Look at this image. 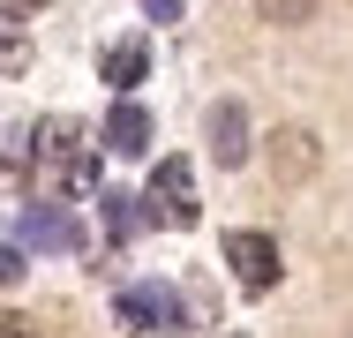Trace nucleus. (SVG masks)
I'll use <instances>...</instances> for the list:
<instances>
[{"mask_svg": "<svg viewBox=\"0 0 353 338\" xmlns=\"http://www.w3.org/2000/svg\"><path fill=\"white\" fill-rule=\"evenodd\" d=\"M113 324L136 331V338H165V331H188V301L165 278H143V286H121L113 293Z\"/></svg>", "mask_w": 353, "mask_h": 338, "instance_id": "nucleus-2", "label": "nucleus"}, {"mask_svg": "<svg viewBox=\"0 0 353 338\" xmlns=\"http://www.w3.org/2000/svg\"><path fill=\"white\" fill-rule=\"evenodd\" d=\"M98 158H105V143L75 113H53V121L30 128V173L53 181V203L61 196H98Z\"/></svg>", "mask_w": 353, "mask_h": 338, "instance_id": "nucleus-1", "label": "nucleus"}, {"mask_svg": "<svg viewBox=\"0 0 353 338\" xmlns=\"http://www.w3.org/2000/svg\"><path fill=\"white\" fill-rule=\"evenodd\" d=\"M143 15H150V23H173V15H181V0H143Z\"/></svg>", "mask_w": 353, "mask_h": 338, "instance_id": "nucleus-15", "label": "nucleus"}, {"mask_svg": "<svg viewBox=\"0 0 353 338\" xmlns=\"http://www.w3.org/2000/svg\"><path fill=\"white\" fill-rule=\"evenodd\" d=\"M98 210H105V241H113V248H128L143 226H150L143 196H121V188H113V196H98Z\"/></svg>", "mask_w": 353, "mask_h": 338, "instance_id": "nucleus-9", "label": "nucleus"}, {"mask_svg": "<svg viewBox=\"0 0 353 338\" xmlns=\"http://www.w3.org/2000/svg\"><path fill=\"white\" fill-rule=\"evenodd\" d=\"M308 8H316V0H263V15H271V23H301Z\"/></svg>", "mask_w": 353, "mask_h": 338, "instance_id": "nucleus-13", "label": "nucleus"}, {"mask_svg": "<svg viewBox=\"0 0 353 338\" xmlns=\"http://www.w3.org/2000/svg\"><path fill=\"white\" fill-rule=\"evenodd\" d=\"M143 75H150V46H143V38H121V46L105 53V90H113V98H136Z\"/></svg>", "mask_w": 353, "mask_h": 338, "instance_id": "nucleus-8", "label": "nucleus"}, {"mask_svg": "<svg viewBox=\"0 0 353 338\" xmlns=\"http://www.w3.org/2000/svg\"><path fill=\"white\" fill-rule=\"evenodd\" d=\"M23 278V248H0V286H15Z\"/></svg>", "mask_w": 353, "mask_h": 338, "instance_id": "nucleus-14", "label": "nucleus"}, {"mask_svg": "<svg viewBox=\"0 0 353 338\" xmlns=\"http://www.w3.org/2000/svg\"><path fill=\"white\" fill-rule=\"evenodd\" d=\"M225 264L241 278V293H271L279 286V241L271 233H225Z\"/></svg>", "mask_w": 353, "mask_h": 338, "instance_id": "nucleus-4", "label": "nucleus"}, {"mask_svg": "<svg viewBox=\"0 0 353 338\" xmlns=\"http://www.w3.org/2000/svg\"><path fill=\"white\" fill-rule=\"evenodd\" d=\"M308 166H316V150H308V135H293V128H285V135H279V173L293 181V173H308Z\"/></svg>", "mask_w": 353, "mask_h": 338, "instance_id": "nucleus-11", "label": "nucleus"}, {"mask_svg": "<svg viewBox=\"0 0 353 338\" xmlns=\"http://www.w3.org/2000/svg\"><path fill=\"white\" fill-rule=\"evenodd\" d=\"M211 158L225 166V173L248 158V113H241L233 98H225V106H211Z\"/></svg>", "mask_w": 353, "mask_h": 338, "instance_id": "nucleus-7", "label": "nucleus"}, {"mask_svg": "<svg viewBox=\"0 0 353 338\" xmlns=\"http://www.w3.org/2000/svg\"><path fill=\"white\" fill-rule=\"evenodd\" d=\"M23 68H30V30L0 8V83H8V75H23Z\"/></svg>", "mask_w": 353, "mask_h": 338, "instance_id": "nucleus-10", "label": "nucleus"}, {"mask_svg": "<svg viewBox=\"0 0 353 338\" xmlns=\"http://www.w3.org/2000/svg\"><path fill=\"white\" fill-rule=\"evenodd\" d=\"M150 135H158V121L143 113L136 98H113V113H105V128H98V143H105L113 158H150Z\"/></svg>", "mask_w": 353, "mask_h": 338, "instance_id": "nucleus-5", "label": "nucleus"}, {"mask_svg": "<svg viewBox=\"0 0 353 338\" xmlns=\"http://www.w3.org/2000/svg\"><path fill=\"white\" fill-rule=\"evenodd\" d=\"M0 338H38V331H30L23 316H0Z\"/></svg>", "mask_w": 353, "mask_h": 338, "instance_id": "nucleus-16", "label": "nucleus"}, {"mask_svg": "<svg viewBox=\"0 0 353 338\" xmlns=\"http://www.w3.org/2000/svg\"><path fill=\"white\" fill-rule=\"evenodd\" d=\"M23 248H61V256H75V248H83L75 210L68 203H30V210H23Z\"/></svg>", "mask_w": 353, "mask_h": 338, "instance_id": "nucleus-6", "label": "nucleus"}, {"mask_svg": "<svg viewBox=\"0 0 353 338\" xmlns=\"http://www.w3.org/2000/svg\"><path fill=\"white\" fill-rule=\"evenodd\" d=\"M23 8H38V0H23Z\"/></svg>", "mask_w": 353, "mask_h": 338, "instance_id": "nucleus-17", "label": "nucleus"}, {"mask_svg": "<svg viewBox=\"0 0 353 338\" xmlns=\"http://www.w3.org/2000/svg\"><path fill=\"white\" fill-rule=\"evenodd\" d=\"M0 166L8 173H30V128H0Z\"/></svg>", "mask_w": 353, "mask_h": 338, "instance_id": "nucleus-12", "label": "nucleus"}, {"mask_svg": "<svg viewBox=\"0 0 353 338\" xmlns=\"http://www.w3.org/2000/svg\"><path fill=\"white\" fill-rule=\"evenodd\" d=\"M143 210H150V226L188 233V226L203 218V203H196V166H188V158H158V166H150V188H143Z\"/></svg>", "mask_w": 353, "mask_h": 338, "instance_id": "nucleus-3", "label": "nucleus"}]
</instances>
